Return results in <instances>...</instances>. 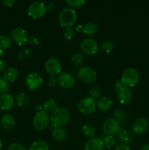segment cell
Here are the masks:
<instances>
[{
  "instance_id": "6da1fadb",
  "label": "cell",
  "mask_w": 149,
  "mask_h": 150,
  "mask_svg": "<svg viewBox=\"0 0 149 150\" xmlns=\"http://www.w3.org/2000/svg\"><path fill=\"white\" fill-rule=\"evenodd\" d=\"M70 120V113L68 109L63 107L58 108L51 117V125L50 128L61 127L66 125Z\"/></svg>"
},
{
  "instance_id": "7a4b0ae2",
  "label": "cell",
  "mask_w": 149,
  "mask_h": 150,
  "mask_svg": "<svg viewBox=\"0 0 149 150\" xmlns=\"http://www.w3.org/2000/svg\"><path fill=\"white\" fill-rule=\"evenodd\" d=\"M77 15L74 9L67 7L61 10L58 14V22L63 27L71 28L77 21Z\"/></svg>"
},
{
  "instance_id": "3957f363",
  "label": "cell",
  "mask_w": 149,
  "mask_h": 150,
  "mask_svg": "<svg viewBox=\"0 0 149 150\" xmlns=\"http://www.w3.org/2000/svg\"><path fill=\"white\" fill-rule=\"evenodd\" d=\"M121 80L127 87H133L137 84L140 80L139 72L134 67L126 68L121 74Z\"/></svg>"
},
{
  "instance_id": "277c9868",
  "label": "cell",
  "mask_w": 149,
  "mask_h": 150,
  "mask_svg": "<svg viewBox=\"0 0 149 150\" xmlns=\"http://www.w3.org/2000/svg\"><path fill=\"white\" fill-rule=\"evenodd\" d=\"M51 123V117L45 111H38L35 114L33 120V126L37 130L43 131L49 126Z\"/></svg>"
},
{
  "instance_id": "5b68a950",
  "label": "cell",
  "mask_w": 149,
  "mask_h": 150,
  "mask_svg": "<svg viewBox=\"0 0 149 150\" xmlns=\"http://www.w3.org/2000/svg\"><path fill=\"white\" fill-rule=\"evenodd\" d=\"M77 77L79 80L83 83H91L96 80L97 77V73L93 70V68L90 67H80V69L77 71Z\"/></svg>"
},
{
  "instance_id": "8992f818",
  "label": "cell",
  "mask_w": 149,
  "mask_h": 150,
  "mask_svg": "<svg viewBox=\"0 0 149 150\" xmlns=\"http://www.w3.org/2000/svg\"><path fill=\"white\" fill-rule=\"evenodd\" d=\"M46 5L42 1L32 2L28 8V14L34 19L43 17L46 13Z\"/></svg>"
},
{
  "instance_id": "52a82bcc",
  "label": "cell",
  "mask_w": 149,
  "mask_h": 150,
  "mask_svg": "<svg viewBox=\"0 0 149 150\" xmlns=\"http://www.w3.org/2000/svg\"><path fill=\"white\" fill-rule=\"evenodd\" d=\"M45 69L48 74L51 75V76H54L61 73L62 70V65L61 62L58 59L51 57L45 61Z\"/></svg>"
},
{
  "instance_id": "ba28073f",
  "label": "cell",
  "mask_w": 149,
  "mask_h": 150,
  "mask_svg": "<svg viewBox=\"0 0 149 150\" xmlns=\"http://www.w3.org/2000/svg\"><path fill=\"white\" fill-rule=\"evenodd\" d=\"M96 108V104L94 100L91 98H84L80 100L77 105L79 111L83 114H91L94 112Z\"/></svg>"
},
{
  "instance_id": "9c48e42d",
  "label": "cell",
  "mask_w": 149,
  "mask_h": 150,
  "mask_svg": "<svg viewBox=\"0 0 149 150\" xmlns=\"http://www.w3.org/2000/svg\"><path fill=\"white\" fill-rule=\"evenodd\" d=\"M80 48L89 56L96 55L99 51V45L96 40L91 38L84 39L80 43Z\"/></svg>"
},
{
  "instance_id": "30bf717a",
  "label": "cell",
  "mask_w": 149,
  "mask_h": 150,
  "mask_svg": "<svg viewBox=\"0 0 149 150\" xmlns=\"http://www.w3.org/2000/svg\"><path fill=\"white\" fill-rule=\"evenodd\" d=\"M43 82L42 76L38 73H30L25 78V83L31 90H34L41 86Z\"/></svg>"
},
{
  "instance_id": "8fae6325",
  "label": "cell",
  "mask_w": 149,
  "mask_h": 150,
  "mask_svg": "<svg viewBox=\"0 0 149 150\" xmlns=\"http://www.w3.org/2000/svg\"><path fill=\"white\" fill-rule=\"evenodd\" d=\"M11 38L12 40L17 44L18 45H24L28 42V36L26 32L21 27H15L12 30L11 32Z\"/></svg>"
},
{
  "instance_id": "7c38bea8",
  "label": "cell",
  "mask_w": 149,
  "mask_h": 150,
  "mask_svg": "<svg viewBox=\"0 0 149 150\" xmlns=\"http://www.w3.org/2000/svg\"><path fill=\"white\" fill-rule=\"evenodd\" d=\"M102 129L106 135L112 136L118 133L121 129V124L114 120L113 118H109L104 122L102 125Z\"/></svg>"
},
{
  "instance_id": "4fadbf2b",
  "label": "cell",
  "mask_w": 149,
  "mask_h": 150,
  "mask_svg": "<svg viewBox=\"0 0 149 150\" xmlns=\"http://www.w3.org/2000/svg\"><path fill=\"white\" fill-rule=\"evenodd\" d=\"M58 83L61 88L64 89H69L73 87L74 85V78L69 73H61L58 76Z\"/></svg>"
},
{
  "instance_id": "5bb4252c",
  "label": "cell",
  "mask_w": 149,
  "mask_h": 150,
  "mask_svg": "<svg viewBox=\"0 0 149 150\" xmlns=\"http://www.w3.org/2000/svg\"><path fill=\"white\" fill-rule=\"evenodd\" d=\"M148 121L144 117H138L132 123L131 128L133 132L137 134H143L148 129Z\"/></svg>"
},
{
  "instance_id": "9a60e30c",
  "label": "cell",
  "mask_w": 149,
  "mask_h": 150,
  "mask_svg": "<svg viewBox=\"0 0 149 150\" xmlns=\"http://www.w3.org/2000/svg\"><path fill=\"white\" fill-rule=\"evenodd\" d=\"M15 99L12 95L9 93L3 94L0 95V110L8 111L13 108L14 105Z\"/></svg>"
},
{
  "instance_id": "2e32d148",
  "label": "cell",
  "mask_w": 149,
  "mask_h": 150,
  "mask_svg": "<svg viewBox=\"0 0 149 150\" xmlns=\"http://www.w3.org/2000/svg\"><path fill=\"white\" fill-rule=\"evenodd\" d=\"M104 144L102 139L93 137L89 139L85 145L84 150H104Z\"/></svg>"
},
{
  "instance_id": "e0dca14e",
  "label": "cell",
  "mask_w": 149,
  "mask_h": 150,
  "mask_svg": "<svg viewBox=\"0 0 149 150\" xmlns=\"http://www.w3.org/2000/svg\"><path fill=\"white\" fill-rule=\"evenodd\" d=\"M132 92L127 86H124L118 92V99L121 103H129L132 100Z\"/></svg>"
},
{
  "instance_id": "ac0fdd59",
  "label": "cell",
  "mask_w": 149,
  "mask_h": 150,
  "mask_svg": "<svg viewBox=\"0 0 149 150\" xmlns=\"http://www.w3.org/2000/svg\"><path fill=\"white\" fill-rule=\"evenodd\" d=\"M134 136L133 133L128 130H125V129L121 128L117 133L118 140L121 142V144H124L131 143L134 140Z\"/></svg>"
},
{
  "instance_id": "d6986e66",
  "label": "cell",
  "mask_w": 149,
  "mask_h": 150,
  "mask_svg": "<svg viewBox=\"0 0 149 150\" xmlns=\"http://www.w3.org/2000/svg\"><path fill=\"white\" fill-rule=\"evenodd\" d=\"M1 125L6 130H11L15 125V120L13 115L5 114L1 117Z\"/></svg>"
},
{
  "instance_id": "ffe728a7",
  "label": "cell",
  "mask_w": 149,
  "mask_h": 150,
  "mask_svg": "<svg viewBox=\"0 0 149 150\" xmlns=\"http://www.w3.org/2000/svg\"><path fill=\"white\" fill-rule=\"evenodd\" d=\"M18 70L16 68L10 67L5 70L3 74V79L7 82H14L18 78Z\"/></svg>"
},
{
  "instance_id": "44dd1931",
  "label": "cell",
  "mask_w": 149,
  "mask_h": 150,
  "mask_svg": "<svg viewBox=\"0 0 149 150\" xmlns=\"http://www.w3.org/2000/svg\"><path fill=\"white\" fill-rule=\"evenodd\" d=\"M96 107L102 111H108L110 109L112 101L108 97H102L97 100L96 103Z\"/></svg>"
},
{
  "instance_id": "7402d4cb",
  "label": "cell",
  "mask_w": 149,
  "mask_h": 150,
  "mask_svg": "<svg viewBox=\"0 0 149 150\" xmlns=\"http://www.w3.org/2000/svg\"><path fill=\"white\" fill-rule=\"evenodd\" d=\"M83 31L84 34H86V35L93 36V35H95L98 32L99 26H98V25L95 22L89 21L85 23L84 26H83Z\"/></svg>"
},
{
  "instance_id": "603a6c76",
  "label": "cell",
  "mask_w": 149,
  "mask_h": 150,
  "mask_svg": "<svg viewBox=\"0 0 149 150\" xmlns=\"http://www.w3.org/2000/svg\"><path fill=\"white\" fill-rule=\"evenodd\" d=\"M51 135L52 137L57 142H62L67 138V132L62 127H56L53 129Z\"/></svg>"
},
{
  "instance_id": "cb8c5ba5",
  "label": "cell",
  "mask_w": 149,
  "mask_h": 150,
  "mask_svg": "<svg viewBox=\"0 0 149 150\" xmlns=\"http://www.w3.org/2000/svg\"><path fill=\"white\" fill-rule=\"evenodd\" d=\"M42 108H43V111L48 113V114H52L58 107L56 101L54 99L51 98V99H48V100L44 103Z\"/></svg>"
},
{
  "instance_id": "d4e9b609",
  "label": "cell",
  "mask_w": 149,
  "mask_h": 150,
  "mask_svg": "<svg viewBox=\"0 0 149 150\" xmlns=\"http://www.w3.org/2000/svg\"><path fill=\"white\" fill-rule=\"evenodd\" d=\"M15 102L17 103L18 105L20 107H26L30 104L31 103V98L25 92H21V93L18 94L17 96L15 97Z\"/></svg>"
},
{
  "instance_id": "484cf974",
  "label": "cell",
  "mask_w": 149,
  "mask_h": 150,
  "mask_svg": "<svg viewBox=\"0 0 149 150\" xmlns=\"http://www.w3.org/2000/svg\"><path fill=\"white\" fill-rule=\"evenodd\" d=\"M112 118L118 121L120 124H123L127 120V115L123 109L117 108V109L114 110L113 113H112Z\"/></svg>"
},
{
  "instance_id": "4316f807",
  "label": "cell",
  "mask_w": 149,
  "mask_h": 150,
  "mask_svg": "<svg viewBox=\"0 0 149 150\" xmlns=\"http://www.w3.org/2000/svg\"><path fill=\"white\" fill-rule=\"evenodd\" d=\"M82 133L83 134V136H86L88 138H93L94 137V136L96 135V128L93 127L92 125L90 124H86L82 127Z\"/></svg>"
},
{
  "instance_id": "83f0119b",
  "label": "cell",
  "mask_w": 149,
  "mask_h": 150,
  "mask_svg": "<svg viewBox=\"0 0 149 150\" xmlns=\"http://www.w3.org/2000/svg\"><path fill=\"white\" fill-rule=\"evenodd\" d=\"M48 144L43 140H38L33 142L29 146V150H48Z\"/></svg>"
},
{
  "instance_id": "f1b7e54d",
  "label": "cell",
  "mask_w": 149,
  "mask_h": 150,
  "mask_svg": "<svg viewBox=\"0 0 149 150\" xmlns=\"http://www.w3.org/2000/svg\"><path fill=\"white\" fill-rule=\"evenodd\" d=\"M12 44V40L6 35H0V48L2 50L7 49Z\"/></svg>"
},
{
  "instance_id": "f546056e",
  "label": "cell",
  "mask_w": 149,
  "mask_h": 150,
  "mask_svg": "<svg viewBox=\"0 0 149 150\" xmlns=\"http://www.w3.org/2000/svg\"><path fill=\"white\" fill-rule=\"evenodd\" d=\"M99 48H100L102 51L106 53V54H109L115 48V45H114V44L111 41L106 40L101 44Z\"/></svg>"
},
{
  "instance_id": "4dcf8cb0",
  "label": "cell",
  "mask_w": 149,
  "mask_h": 150,
  "mask_svg": "<svg viewBox=\"0 0 149 150\" xmlns=\"http://www.w3.org/2000/svg\"><path fill=\"white\" fill-rule=\"evenodd\" d=\"M102 142H103L104 146H106L108 149L112 147L115 144V138L113 137V136L105 135V136L102 138Z\"/></svg>"
},
{
  "instance_id": "1f68e13d",
  "label": "cell",
  "mask_w": 149,
  "mask_h": 150,
  "mask_svg": "<svg viewBox=\"0 0 149 150\" xmlns=\"http://www.w3.org/2000/svg\"><path fill=\"white\" fill-rule=\"evenodd\" d=\"M101 95H102V90L100 87L97 86H93L89 91V98H92L93 100L99 99Z\"/></svg>"
},
{
  "instance_id": "d6a6232c",
  "label": "cell",
  "mask_w": 149,
  "mask_h": 150,
  "mask_svg": "<svg viewBox=\"0 0 149 150\" xmlns=\"http://www.w3.org/2000/svg\"><path fill=\"white\" fill-rule=\"evenodd\" d=\"M83 60H84L83 56L82 54H79V53L74 54L71 57V62H72V64L74 65L77 66V67H79V66L83 64Z\"/></svg>"
},
{
  "instance_id": "836d02e7",
  "label": "cell",
  "mask_w": 149,
  "mask_h": 150,
  "mask_svg": "<svg viewBox=\"0 0 149 150\" xmlns=\"http://www.w3.org/2000/svg\"><path fill=\"white\" fill-rule=\"evenodd\" d=\"M65 3L70 6V8L73 9L81 7L85 4V1L84 0H66Z\"/></svg>"
},
{
  "instance_id": "e575fe53",
  "label": "cell",
  "mask_w": 149,
  "mask_h": 150,
  "mask_svg": "<svg viewBox=\"0 0 149 150\" xmlns=\"http://www.w3.org/2000/svg\"><path fill=\"white\" fill-rule=\"evenodd\" d=\"M64 38L67 40H71L74 37V30L72 28H66L63 32Z\"/></svg>"
},
{
  "instance_id": "d590c367",
  "label": "cell",
  "mask_w": 149,
  "mask_h": 150,
  "mask_svg": "<svg viewBox=\"0 0 149 150\" xmlns=\"http://www.w3.org/2000/svg\"><path fill=\"white\" fill-rule=\"evenodd\" d=\"M8 82L6 81L4 79H0V95L7 93V91L8 90Z\"/></svg>"
},
{
  "instance_id": "8d00e7d4",
  "label": "cell",
  "mask_w": 149,
  "mask_h": 150,
  "mask_svg": "<svg viewBox=\"0 0 149 150\" xmlns=\"http://www.w3.org/2000/svg\"><path fill=\"white\" fill-rule=\"evenodd\" d=\"M32 54V51L29 48H25V49L22 50L18 54V57L20 60H24L26 59L29 58Z\"/></svg>"
},
{
  "instance_id": "74e56055",
  "label": "cell",
  "mask_w": 149,
  "mask_h": 150,
  "mask_svg": "<svg viewBox=\"0 0 149 150\" xmlns=\"http://www.w3.org/2000/svg\"><path fill=\"white\" fill-rule=\"evenodd\" d=\"M28 42L32 46H37L39 44V39L38 37L35 35H32L28 38Z\"/></svg>"
},
{
  "instance_id": "f35d334b",
  "label": "cell",
  "mask_w": 149,
  "mask_h": 150,
  "mask_svg": "<svg viewBox=\"0 0 149 150\" xmlns=\"http://www.w3.org/2000/svg\"><path fill=\"white\" fill-rule=\"evenodd\" d=\"M7 150H28L22 144L18 143H13L9 146Z\"/></svg>"
},
{
  "instance_id": "ab89813d",
  "label": "cell",
  "mask_w": 149,
  "mask_h": 150,
  "mask_svg": "<svg viewBox=\"0 0 149 150\" xmlns=\"http://www.w3.org/2000/svg\"><path fill=\"white\" fill-rule=\"evenodd\" d=\"M57 83H58V80L55 76H51L48 80V86L50 89H53L56 86Z\"/></svg>"
},
{
  "instance_id": "60d3db41",
  "label": "cell",
  "mask_w": 149,
  "mask_h": 150,
  "mask_svg": "<svg viewBox=\"0 0 149 150\" xmlns=\"http://www.w3.org/2000/svg\"><path fill=\"white\" fill-rule=\"evenodd\" d=\"M124 86H125V85H124V83H123L122 81H121V80L117 81L115 83V84H114V88H115V90L118 91V92L121 89L124 88Z\"/></svg>"
},
{
  "instance_id": "b9f144b4",
  "label": "cell",
  "mask_w": 149,
  "mask_h": 150,
  "mask_svg": "<svg viewBox=\"0 0 149 150\" xmlns=\"http://www.w3.org/2000/svg\"><path fill=\"white\" fill-rule=\"evenodd\" d=\"M16 1H15V0H3V1H1V4H2L3 5L8 7H13V4Z\"/></svg>"
},
{
  "instance_id": "7bdbcfd3",
  "label": "cell",
  "mask_w": 149,
  "mask_h": 150,
  "mask_svg": "<svg viewBox=\"0 0 149 150\" xmlns=\"http://www.w3.org/2000/svg\"><path fill=\"white\" fill-rule=\"evenodd\" d=\"M114 150H130V148L127 144H120L117 145L115 146Z\"/></svg>"
},
{
  "instance_id": "ee69618b",
  "label": "cell",
  "mask_w": 149,
  "mask_h": 150,
  "mask_svg": "<svg viewBox=\"0 0 149 150\" xmlns=\"http://www.w3.org/2000/svg\"><path fill=\"white\" fill-rule=\"evenodd\" d=\"M56 8V4L54 2H53V1L48 3V4L46 5V9L48 10H49V11H53Z\"/></svg>"
},
{
  "instance_id": "f6af8a7d",
  "label": "cell",
  "mask_w": 149,
  "mask_h": 150,
  "mask_svg": "<svg viewBox=\"0 0 149 150\" xmlns=\"http://www.w3.org/2000/svg\"><path fill=\"white\" fill-rule=\"evenodd\" d=\"M6 67H7V63L4 60L0 59V73L3 71H5Z\"/></svg>"
},
{
  "instance_id": "bcb514c9",
  "label": "cell",
  "mask_w": 149,
  "mask_h": 150,
  "mask_svg": "<svg viewBox=\"0 0 149 150\" xmlns=\"http://www.w3.org/2000/svg\"><path fill=\"white\" fill-rule=\"evenodd\" d=\"M83 26H82V25L80 24L77 25V26H75V28H74V31H77V32H80V31L83 30Z\"/></svg>"
},
{
  "instance_id": "7dc6e473",
  "label": "cell",
  "mask_w": 149,
  "mask_h": 150,
  "mask_svg": "<svg viewBox=\"0 0 149 150\" xmlns=\"http://www.w3.org/2000/svg\"><path fill=\"white\" fill-rule=\"evenodd\" d=\"M140 150H149V143H146L143 144L140 148Z\"/></svg>"
},
{
  "instance_id": "c3c4849f",
  "label": "cell",
  "mask_w": 149,
  "mask_h": 150,
  "mask_svg": "<svg viewBox=\"0 0 149 150\" xmlns=\"http://www.w3.org/2000/svg\"><path fill=\"white\" fill-rule=\"evenodd\" d=\"M36 109L37 110V112H38V111H42L43 108H42V106H41L40 105H36Z\"/></svg>"
},
{
  "instance_id": "681fc988",
  "label": "cell",
  "mask_w": 149,
  "mask_h": 150,
  "mask_svg": "<svg viewBox=\"0 0 149 150\" xmlns=\"http://www.w3.org/2000/svg\"><path fill=\"white\" fill-rule=\"evenodd\" d=\"M3 55H4V51H3L2 49L0 48V58H1L3 57Z\"/></svg>"
},
{
  "instance_id": "f907efd6",
  "label": "cell",
  "mask_w": 149,
  "mask_h": 150,
  "mask_svg": "<svg viewBox=\"0 0 149 150\" xmlns=\"http://www.w3.org/2000/svg\"><path fill=\"white\" fill-rule=\"evenodd\" d=\"M1 148H2V142H1V139H0V150L1 149Z\"/></svg>"
},
{
  "instance_id": "816d5d0a",
  "label": "cell",
  "mask_w": 149,
  "mask_h": 150,
  "mask_svg": "<svg viewBox=\"0 0 149 150\" xmlns=\"http://www.w3.org/2000/svg\"><path fill=\"white\" fill-rule=\"evenodd\" d=\"M0 4H1V1H0Z\"/></svg>"
}]
</instances>
